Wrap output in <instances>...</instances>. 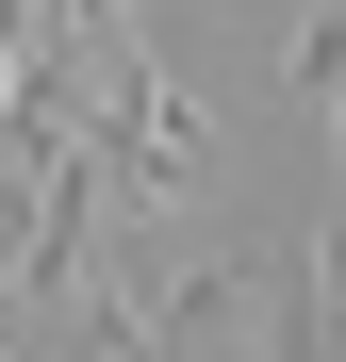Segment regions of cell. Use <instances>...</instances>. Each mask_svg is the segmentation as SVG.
<instances>
[{"instance_id": "6da1fadb", "label": "cell", "mask_w": 346, "mask_h": 362, "mask_svg": "<svg viewBox=\"0 0 346 362\" xmlns=\"http://www.w3.org/2000/svg\"><path fill=\"white\" fill-rule=\"evenodd\" d=\"M297 99L346 115V0H313V17H297Z\"/></svg>"}]
</instances>
